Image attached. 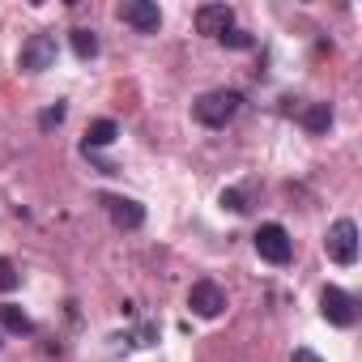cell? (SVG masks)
<instances>
[{
    "label": "cell",
    "instance_id": "4",
    "mask_svg": "<svg viewBox=\"0 0 362 362\" xmlns=\"http://www.w3.org/2000/svg\"><path fill=\"white\" fill-rule=\"evenodd\" d=\"M18 69L22 73H47V69H56V35H30L22 43Z\"/></svg>",
    "mask_w": 362,
    "mask_h": 362
},
{
    "label": "cell",
    "instance_id": "1",
    "mask_svg": "<svg viewBox=\"0 0 362 362\" xmlns=\"http://www.w3.org/2000/svg\"><path fill=\"white\" fill-rule=\"evenodd\" d=\"M239 107H243V94H239V90H209V94H201V98L192 103V115H197V124H205V128H226V124L239 115Z\"/></svg>",
    "mask_w": 362,
    "mask_h": 362
},
{
    "label": "cell",
    "instance_id": "16",
    "mask_svg": "<svg viewBox=\"0 0 362 362\" xmlns=\"http://www.w3.org/2000/svg\"><path fill=\"white\" fill-rule=\"evenodd\" d=\"M222 209H230V214H247L252 205H247V197H243L239 188H226V192H222Z\"/></svg>",
    "mask_w": 362,
    "mask_h": 362
},
{
    "label": "cell",
    "instance_id": "10",
    "mask_svg": "<svg viewBox=\"0 0 362 362\" xmlns=\"http://www.w3.org/2000/svg\"><path fill=\"white\" fill-rule=\"evenodd\" d=\"M298 124H303L311 136H324V132L332 128V107H328V103H307V107H298Z\"/></svg>",
    "mask_w": 362,
    "mask_h": 362
},
{
    "label": "cell",
    "instance_id": "8",
    "mask_svg": "<svg viewBox=\"0 0 362 362\" xmlns=\"http://www.w3.org/2000/svg\"><path fill=\"white\" fill-rule=\"evenodd\" d=\"M103 205H107V214H111V222L119 230H141L145 226V205L141 201H132V197H103Z\"/></svg>",
    "mask_w": 362,
    "mask_h": 362
},
{
    "label": "cell",
    "instance_id": "13",
    "mask_svg": "<svg viewBox=\"0 0 362 362\" xmlns=\"http://www.w3.org/2000/svg\"><path fill=\"white\" fill-rule=\"evenodd\" d=\"M73 52H77V60H94L98 56V35L86 30V26H77L73 30Z\"/></svg>",
    "mask_w": 362,
    "mask_h": 362
},
{
    "label": "cell",
    "instance_id": "7",
    "mask_svg": "<svg viewBox=\"0 0 362 362\" xmlns=\"http://www.w3.org/2000/svg\"><path fill=\"white\" fill-rule=\"evenodd\" d=\"M119 18L132 30H141V35H158V26H162V9L153 5V0H128V5L119 9Z\"/></svg>",
    "mask_w": 362,
    "mask_h": 362
},
{
    "label": "cell",
    "instance_id": "18",
    "mask_svg": "<svg viewBox=\"0 0 362 362\" xmlns=\"http://www.w3.org/2000/svg\"><path fill=\"white\" fill-rule=\"evenodd\" d=\"M290 362H324V358H320L315 349H307V345H303V349H294V354H290Z\"/></svg>",
    "mask_w": 362,
    "mask_h": 362
},
{
    "label": "cell",
    "instance_id": "11",
    "mask_svg": "<svg viewBox=\"0 0 362 362\" xmlns=\"http://www.w3.org/2000/svg\"><path fill=\"white\" fill-rule=\"evenodd\" d=\"M115 136H119V124H115V119H94V124L86 128V141H81V149H86V153H94V149L111 145Z\"/></svg>",
    "mask_w": 362,
    "mask_h": 362
},
{
    "label": "cell",
    "instance_id": "2",
    "mask_svg": "<svg viewBox=\"0 0 362 362\" xmlns=\"http://www.w3.org/2000/svg\"><path fill=\"white\" fill-rule=\"evenodd\" d=\"M324 247H328V260H332V264L349 269V264L358 260V226H354L349 218H337V222L328 226V235H324Z\"/></svg>",
    "mask_w": 362,
    "mask_h": 362
},
{
    "label": "cell",
    "instance_id": "14",
    "mask_svg": "<svg viewBox=\"0 0 362 362\" xmlns=\"http://www.w3.org/2000/svg\"><path fill=\"white\" fill-rule=\"evenodd\" d=\"M18 281H22V273L13 269V260L0 256V294H13V290H18Z\"/></svg>",
    "mask_w": 362,
    "mask_h": 362
},
{
    "label": "cell",
    "instance_id": "5",
    "mask_svg": "<svg viewBox=\"0 0 362 362\" xmlns=\"http://www.w3.org/2000/svg\"><path fill=\"white\" fill-rule=\"evenodd\" d=\"M256 252H260V260H269V264H290V256H294V243H290L286 226H277V222H264V226L256 230Z\"/></svg>",
    "mask_w": 362,
    "mask_h": 362
},
{
    "label": "cell",
    "instance_id": "15",
    "mask_svg": "<svg viewBox=\"0 0 362 362\" xmlns=\"http://www.w3.org/2000/svg\"><path fill=\"white\" fill-rule=\"evenodd\" d=\"M64 115H69V107H64V103H56V107H47V111L39 115V128H43V132H52V128H60V124H64Z\"/></svg>",
    "mask_w": 362,
    "mask_h": 362
},
{
    "label": "cell",
    "instance_id": "3",
    "mask_svg": "<svg viewBox=\"0 0 362 362\" xmlns=\"http://www.w3.org/2000/svg\"><path fill=\"white\" fill-rule=\"evenodd\" d=\"M320 315H324L332 328H354L358 303H354V294H345L341 286H324V290H320Z\"/></svg>",
    "mask_w": 362,
    "mask_h": 362
},
{
    "label": "cell",
    "instance_id": "9",
    "mask_svg": "<svg viewBox=\"0 0 362 362\" xmlns=\"http://www.w3.org/2000/svg\"><path fill=\"white\" fill-rule=\"evenodd\" d=\"M197 30L209 39H222L226 30H235V9L230 5H201L197 9Z\"/></svg>",
    "mask_w": 362,
    "mask_h": 362
},
{
    "label": "cell",
    "instance_id": "6",
    "mask_svg": "<svg viewBox=\"0 0 362 362\" xmlns=\"http://www.w3.org/2000/svg\"><path fill=\"white\" fill-rule=\"evenodd\" d=\"M188 307H192L201 320H218V315L226 311V290H222L218 281H197V286L188 290Z\"/></svg>",
    "mask_w": 362,
    "mask_h": 362
},
{
    "label": "cell",
    "instance_id": "17",
    "mask_svg": "<svg viewBox=\"0 0 362 362\" xmlns=\"http://www.w3.org/2000/svg\"><path fill=\"white\" fill-rule=\"evenodd\" d=\"M222 43H226V47H235V52H247V47H252V35L235 26V30H226V35H222Z\"/></svg>",
    "mask_w": 362,
    "mask_h": 362
},
{
    "label": "cell",
    "instance_id": "12",
    "mask_svg": "<svg viewBox=\"0 0 362 362\" xmlns=\"http://www.w3.org/2000/svg\"><path fill=\"white\" fill-rule=\"evenodd\" d=\"M0 328L13 332V337H30L35 332V320L22 307H13V303H0Z\"/></svg>",
    "mask_w": 362,
    "mask_h": 362
}]
</instances>
